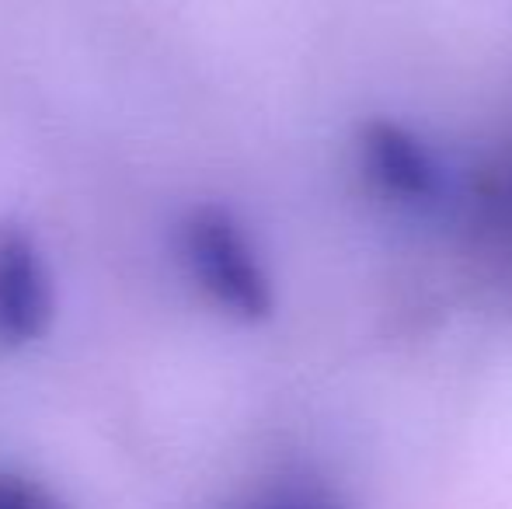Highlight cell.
<instances>
[{
  "label": "cell",
  "mask_w": 512,
  "mask_h": 509,
  "mask_svg": "<svg viewBox=\"0 0 512 509\" xmlns=\"http://www.w3.org/2000/svg\"><path fill=\"white\" fill-rule=\"evenodd\" d=\"M182 258L196 286L220 311L241 321H265L276 307V290L248 231L227 206H196L182 220Z\"/></svg>",
  "instance_id": "1"
},
{
  "label": "cell",
  "mask_w": 512,
  "mask_h": 509,
  "mask_svg": "<svg viewBox=\"0 0 512 509\" xmlns=\"http://www.w3.org/2000/svg\"><path fill=\"white\" fill-rule=\"evenodd\" d=\"M53 272L35 234L21 224H0V346H28L53 325Z\"/></svg>",
  "instance_id": "2"
},
{
  "label": "cell",
  "mask_w": 512,
  "mask_h": 509,
  "mask_svg": "<svg viewBox=\"0 0 512 509\" xmlns=\"http://www.w3.org/2000/svg\"><path fill=\"white\" fill-rule=\"evenodd\" d=\"M363 171L387 199L405 203L411 210H432L450 196V175L411 129L391 119H373L359 136Z\"/></svg>",
  "instance_id": "3"
},
{
  "label": "cell",
  "mask_w": 512,
  "mask_h": 509,
  "mask_svg": "<svg viewBox=\"0 0 512 509\" xmlns=\"http://www.w3.org/2000/svg\"><path fill=\"white\" fill-rule=\"evenodd\" d=\"M464 217L488 255L512 262V140L474 168L464 189Z\"/></svg>",
  "instance_id": "4"
},
{
  "label": "cell",
  "mask_w": 512,
  "mask_h": 509,
  "mask_svg": "<svg viewBox=\"0 0 512 509\" xmlns=\"http://www.w3.org/2000/svg\"><path fill=\"white\" fill-rule=\"evenodd\" d=\"M0 509H70V506L53 489L35 482V478L0 471Z\"/></svg>",
  "instance_id": "5"
},
{
  "label": "cell",
  "mask_w": 512,
  "mask_h": 509,
  "mask_svg": "<svg viewBox=\"0 0 512 509\" xmlns=\"http://www.w3.org/2000/svg\"><path fill=\"white\" fill-rule=\"evenodd\" d=\"M248 509H345V506L321 489H283V492H272V496H265L262 503H255Z\"/></svg>",
  "instance_id": "6"
}]
</instances>
